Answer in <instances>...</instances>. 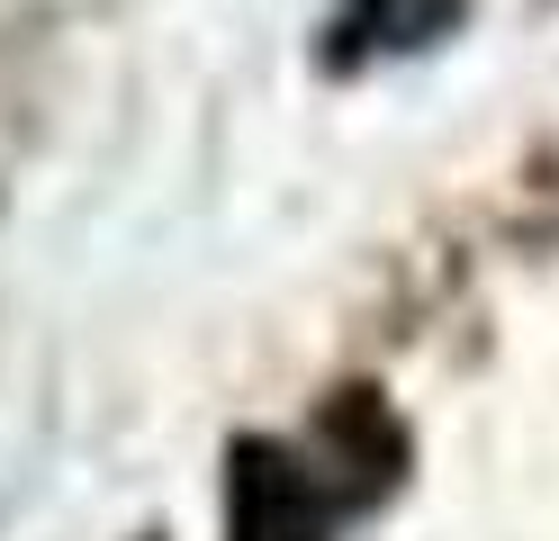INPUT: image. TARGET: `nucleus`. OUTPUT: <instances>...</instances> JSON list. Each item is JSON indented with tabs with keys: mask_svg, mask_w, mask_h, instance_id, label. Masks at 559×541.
<instances>
[{
	"mask_svg": "<svg viewBox=\"0 0 559 541\" xmlns=\"http://www.w3.org/2000/svg\"><path fill=\"white\" fill-rule=\"evenodd\" d=\"M343 505L317 460L280 433H243L226 451V541H334Z\"/></svg>",
	"mask_w": 559,
	"mask_h": 541,
	"instance_id": "f257e3e1",
	"label": "nucleus"
},
{
	"mask_svg": "<svg viewBox=\"0 0 559 541\" xmlns=\"http://www.w3.org/2000/svg\"><path fill=\"white\" fill-rule=\"evenodd\" d=\"M461 19H469V0H343L334 27H325V46H317V63L325 72H361L379 55H425Z\"/></svg>",
	"mask_w": 559,
	"mask_h": 541,
	"instance_id": "7ed1b4c3",
	"label": "nucleus"
},
{
	"mask_svg": "<svg viewBox=\"0 0 559 541\" xmlns=\"http://www.w3.org/2000/svg\"><path fill=\"white\" fill-rule=\"evenodd\" d=\"M307 460H317V479L334 487L343 515H370L379 496L406 487V424L389 415L379 388H334L317 407V443H307Z\"/></svg>",
	"mask_w": 559,
	"mask_h": 541,
	"instance_id": "f03ea898",
	"label": "nucleus"
}]
</instances>
